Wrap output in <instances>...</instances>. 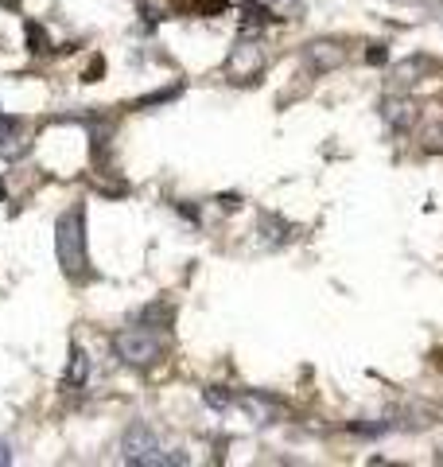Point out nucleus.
Returning <instances> with one entry per match:
<instances>
[{
    "instance_id": "nucleus-1",
    "label": "nucleus",
    "mask_w": 443,
    "mask_h": 467,
    "mask_svg": "<svg viewBox=\"0 0 443 467\" xmlns=\"http://www.w3.org/2000/svg\"><path fill=\"white\" fill-rule=\"evenodd\" d=\"M55 250H59L62 273H71V276L86 273V265H90L86 261V215L78 206L59 218V226H55Z\"/></svg>"
},
{
    "instance_id": "nucleus-2",
    "label": "nucleus",
    "mask_w": 443,
    "mask_h": 467,
    "mask_svg": "<svg viewBox=\"0 0 443 467\" xmlns=\"http://www.w3.org/2000/svg\"><path fill=\"white\" fill-rule=\"evenodd\" d=\"M113 350L129 366H152V362L164 359V339L152 335L148 327H125V331L113 335Z\"/></svg>"
},
{
    "instance_id": "nucleus-3",
    "label": "nucleus",
    "mask_w": 443,
    "mask_h": 467,
    "mask_svg": "<svg viewBox=\"0 0 443 467\" xmlns=\"http://www.w3.org/2000/svg\"><path fill=\"white\" fill-rule=\"evenodd\" d=\"M121 455H125V464H136V467L168 464V455L160 452L156 432L148 429V424H140V420L125 429V436H121Z\"/></svg>"
},
{
    "instance_id": "nucleus-4",
    "label": "nucleus",
    "mask_w": 443,
    "mask_h": 467,
    "mask_svg": "<svg viewBox=\"0 0 443 467\" xmlns=\"http://www.w3.org/2000/svg\"><path fill=\"white\" fill-rule=\"evenodd\" d=\"M264 67V51L261 43H253V39H241L238 47L229 51V62H226V74L233 78V82H249V78H257Z\"/></svg>"
},
{
    "instance_id": "nucleus-5",
    "label": "nucleus",
    "mask_w": 443,
    "mask_h": 467,
    "mask_svg": "<svg viewBox=\"0 0 443 467\" xmlns=\"http://www.w3.org/2000/svg\"><path fill=\"white\" fill-rule=\"evenodd\" d=\"M435 71V59H428V55H412V59H401L393 67V78H389V94H396V90H408V86H416L420 78H428V74Z\"/></svg>"
},
{
    "instance_id": "nucleus-6",
    "label": "nucleus",
    "mask_w": 443,
    "mask_h": 467,
    "mask_svg": "<svg viewBox=\"0 0 443 467\" xmlns=\"http://www.w3.org/2000/svg\"><path fill=\"white\" fill-rule=\"evenodd\" d=\"M342 59H346V51L338 47L335 39H315V43L303 47V62L315 74H327V71H335V67H342Z\"/></svg>"
},
{
    "instance_id": "nucleus-7",
    "label": "nucleus",
    "mask_w": 443,
    "mask_h": 467,
    "mask_svg": "<svg viewBox=\"0 0 443 467\" xmlns=\"http://www.w3.org/2000/svg\"><path fill=\"white\" fill-rule=\"evenodd\" d=\"M385 121L393 125L396 132H412L420 121V109L408 101V97H393L389 94V101H385Z\"/></svg>"
},
{
    "instance_id": "nucleus-8",
    "label": "nucleus",
    "mask_w": 443,
    "mask_h": 467,
    "mask_svg": "<svg viewBox=\"0 0 443 467\" xmlns=\"http://www.w3.org/2000/svg\"><path fill=\"white\" fill-rule=\"evenodd\" d=\"M86 378H90V359H86V347L74 343V347H71V362H66V374H62V390H82Z\"/></svg>"
},
{
    "instance_id": "nucleus-9",
    "label": "nucleus",
    "mask_w": 443,
    "mask_h": 467,
    "mask_svg": "<svg viewBox=\"0 0 443 467\" xmlns=\"http://www.w3.org/2000/svg\"><path fill=\"white\" fill-rule=\"evenodd\" d=\"M241 409L249 413L257 424H268V420L280 417V401H273V397H261V394H245L241 397Z\"/></svg>"
},
{
    "instance_id": "nucleus-10",
    "label": "nucleus",
    "mask_w": 443,
    "mask_h": 467,
    "mask_svg": "<svg viewBox=\"0 0 443 467\" xmlns=\"http://www.w3.org/2000/svg\"><path fill=\"white\" fill-rule=\"evenodd\" d=\"M261 4L273 12V20H292V16H300V0H261Z\"/></svg>"
},
{
    "instance_id": "nucleus-11",
    "label": "nucleus",
    "mask_w": 443,
    "mask_h": 467,
    "mask_svg": "<svg viewBox=\"0 0 443 467\" xmlns=\"http://www.w3.org/2000/svg\"><path fill=\"white\" fill-rule=\"evenodd\" d=\"M47 47H51L47 27H39L36 20H31V24H27V51H31V55H43Z\"/></svg>"
},
{
    "instance_id": "nucleus-12",
    "label": "nucleus",
    "mask_w": 443,
    "mask_h": 467,
    "mask_svg": "<svg viewBox=\"0 0 443 467\" xmlns=\"http://www.w3.org/2000/svg\"><path fill=\"white\" fill-rule=\"evenodd\" d=\"M140 324H171V308L168 304H152V308H144L140 311Z\"/></svg>"
},
{
    "instance_id": "nucleus-13",
    "label": "nucleus",
    "mask_w": 443,
    "mask_h": 467,
    "mask_svg": "<svg viewBox=\"0 0 443 467\" xmlns=\"http://www.w3.org/2000/svg\"><path fill=\"white\" fill-rule=\"evenodd\" d=\"M203 401H206L210 409H229V405H233V394H226L222 385H210V390L203 394Z\"/></svg>"
},
{
    "instance_id": "nucleus-14",
    "label": "nucleus",
    "mask_w": 443,
    "mask_h": 467,
    "mask_svg": "<svg viewBox=\"0 0 443 467\" xmlns=\"http://www.w3.org/2000/svg\"><path fill=\"white\" fill-rule=\"evenodd\" d=\"M424 148H428V152H443V121L440 125H428V132H424Z\"/></svg>"
},
{
    "instance_id": "nucleus-15",
    "label": "nucleus",
    "mask_w": 443,
    "mask_h": 467,
    "mask_svg": "<svg viewBox=\"0 0 443 467\" xmlns=\"http://www.w3.org/2000/svg\"><path fill=\"white\" fill-rule=\"evenodd\" d=\"M366 62H370V67H385V62H389V51H385L381 43H373V47L366 51Z\"/></svg>"
},
{
    "instance_id": "nucleus-16",
    "label": "nucleus",
    "mask_w": 443,
    "mask_h": 467,
    "mask_svg": "<svg viewBox=\"0 0 443 467\" xmlns=\"http://www.w3.org/2000/svg\"><path fill=\"white\" fill-rule=\"evenodd\" d=\"M175 94H179V90H160V94H152V97H140V101H136V106H156V101H168V97H175Z\"/></svg>"
},
{
    "instance_id": "nucleus-17",
    "label": "nucleus",
    "mask_w": 443,
    "mask_h": 467,
    "mask_svg": "<svg viewBox=\"0 0 443 467\" xmlns=\"http://www.w3.org/2000/svg\"><path fill=\"white\" fill-rule=\"evenodd\" d=\"M101 71H105V59H101V55H94L90 71H86V82H97V78H101Z\"/></svg>"
},
{
    "instance_id": "nucleus-18",
    "label": "nucleus",
    "mask_w": 443,
    "mask_h": 467,
    "mask_svg": "<svg viewBox=\"0 0 443 467\" xmlns=\"http://www.w3.org/2000/svg\"><path fill=\"white\" fill-rule=\"evenodd\" d=\"M12 129H16V117H4V113H0V144L12 141Z\"/></svg>"
},
{
    "instance_id": "nucleus-19",
    "label": "nucleus",
    "mask_w": 443,
    "mask_h": 467,
    "mask_svg": "<svg viewBox=\"0 0 443 467\" xmlns=\"http://www.w3.org/2000/svg\"><path fill=\"white\" fill-rule=\"evenodd\" d=\"M8 464H12V444L0 440V467H8Z\"/></svg>"
}]
</instances>
